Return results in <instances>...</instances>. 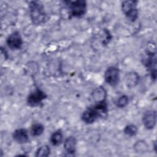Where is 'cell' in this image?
<instances>
[{
	"label": "cell",
	"instance_id": "cell-12",
	"mask_svg": "<svg viewBox=\"0 0 157 157\" xmlns=\"http://www.w3.org/2000/svg\"><path fill=\"white\" fill-rule=\"evenodd\" d=\"M92 98L96 103L105 101L106 98V92L104 88L99 87L96 88L92 93Z\"/></svg>",
	"mask_w": 157,
	"mask_h": 157
},
{
	"label": "cell",
	"instance_id": "cell-18",
	"mask_svg": "<svg viewBox=\"0 0 157 157\" xmlns=\"http://www.w3.org/2000/svg\"><path fill=\"white\" fill-rule=\"evenodd\" d=\"M128 103V97L126 95H123L120 96L117 101V106L118 107L122 108L125 107Z\"/></svg>",
	"mask_w": 157,
	"mask_h": 157
},
{
	"label": "cell",
	"instance_id": "cell-2",
	"mask_svg": "<svg viewBox=\"0 0 157 157\" xmlns=\"http://www.w3.org/2000/svg\"><path fill=\"white\" fill-rule=\"evenodd\" d=\"M29 12L31 20L34 25H41L47 19L44 6L39 1H31L30 2Z\"/></svg>",
	"mask_w": 157,
	"mask_h": 157
},
{
	"label": "cell",
	"instance_id": "cell-6",
	"mask_svg": "<svg viewBox=\"0 0 157 157\" xmlns=\"http://www.w3.org/2000/svg\"><path fill=\"white\" fill-rule=\"evenodd\" d=\"M105 82L110 86H116L119 82V70L115 67L107 68L104 74Z\"/></svg>",
	"mask_w": 157,
	"mask_h": 157
},
{
	"label": "cell",
	"instance_id": "cell-4",
	"mask_svg": "<svg viewBox=\"0 0 157 157\" xmlns=\"http://www.w3.org/2000/svg\"><path fill=\"white\" fill-rule=\"evenodd\" d=\"M137 4V2L136 1H125L122 2V10L126 17L131 21H134L138 17Z\"/></svg>",
	"mask_w": 157,
	"mask_h": 157
},
{
	"label": "cell",
	"instance_id": "cell-1",
	"mask_svg": "<svg viewBox=\"0 0 157 157\" xmlns=\"http://www.w3.org/2000/svg\"><path fill=\"white\" fill-rule=\"evenodd\" d=\"M107 105L105 101L96 103L93 107H90L85 110L82 114V120L90 124L94 122L99 118H104L107 116Z\"/></svg>",
	"mask_w": 157,
	"mask_h": 157
},
{
	"label": "cell",
	"instance_id": "cell-5",
	"mask_svg": "<svg viewBox=\"0 0 157 157\" xmlns=\"http://www.w3.org/2000/svg\"><path fill=\"white\" fill-rule=\"evenodd\" d=\"M46 98L47 95L43 91L40 89H36L28 96L27 103L31 107H36L39 105Z\"/></svg>",
	"mask_w": 157,
	"mask_h": 157
},
{
	"label": "cell",
	"instance_id": "cell-16",
	"mask_svg": "<svg viewBox=\"0 0 157 157\" xmlns=\"http://www.w3.org/2000/svg\"><path fill=\"white\" fill-rule=\"evenodd\" d=\"M44 130V126L40 123H36L31 126V132L33 136H39L41 135Z\"/></svg>",
	"mask_w": 157,
	"mask_h": 157
},
{
	"label": "cell",
	"instance_id": "cell-8",
	"mask_svg": "<svg viewBox=\"0 0 157 157\" xmlns=\"http://www.w3.org/2000/svg\"><path fill=\"white\" fill-rule=\"evenodd\" d=\"M156 113L154 110H149L144 113L142 121L147 129H151L154 128L156 124Z\"/></svg>",
	"mask_w": 157,
	"mask_h": 157
},
{
	"label": "cell",
	"instance_id": "cell-19",
	"mask_svg": "<svg viewBox=\"0 0 157 157\" xmlns=\"http://www.w3.org/2000/svg\"><path fill=\"white\" fill-rule=\"evenodd\" d=\"M140 143H138L137 144V150L138 151H140V152H144L147 149V146L145 145V144L144 142L142 143V142H139Z\"/></svg>",
	"mask_w": 157,
	"mask_h": 157
},
{
	"label": "cell",
	"instance_id": "cell-10",
	"mask_svg": "<svg viewBox=\"0 0 157 157\" xmlns=\"http://www.w3.org/2000/svg\"><path fill=\"white\" fill-rule=\"evenodd\" d=\"M13 139L19 144H25L28 141V134L25 129H16L13 133Z\"/></svg>",
	"mask_w": 157,
	"mask_h": 157
},
{
	"label": "cell",
	"instance_id": "cell-3",
	"mask_svg": "<svg viewBox=\"0 0 157 157\" xmlns=\"http://www.w3.org/2000/svg\"><path fill=\"white\" fill-rule=\"evenodd\" d=\"M68 6L70 13L72 16L80 17L85 13L86 11V2L83 0H77L74 1H65Z\"/></svg>",
	"mask_w": 157,
	"mask_h": 157
},
{
	"label": "cell",
	"instance_id": "cell-11",
	"mask_svg": "<svg viewBox=\"0 0 157 157\" xmlns=\"http://www.w3.org/2000/svg\"><path fill=\"white\" fill-rule=\"evenodd\" d=\"M76 142V139L73 136H69L64 140V147L69 155H73L75 153Z\"/></svg>",
	"mask_w": 157,
	"mask_h": 157
},
{
	"label": "cell",
	"instance_id": "cell-14",
	"mask_svg": "<svg viewBox=\"0 0 157 157\" xmlns=\"http://www.w3.org/2000/svg\"><path fill=\"white\" fill-rule=\"evenodd\" d=\"M126 84L129 87H133L135 86L139 80L138 75L136 73H131L127 75L126 77Z\"/></svg>",
	"mask_w": 157,
	"mask_h": 157
},
{
	"label": "cell",
	"instance_id": "cell-17",
	"mask_svg": "<svg viewBox=\"0 0 157 157\" xmlns=\"http://www.w3.org/2000/svg\"><path fill=\"white\" fill-rule=\"evenodd\" d=\"M124 132L125 134L129 136H134L137 132V127L134 124H129L125 127Z\"/></svg>",
	"mask_w": 157,
	"mask_h": 157
},
{
	"label": "cell",
	"instance_id": "cell-15",
	"mask_svg": "<svg viewBox=\"0 0 157 157\" xmlns=\"http://www.w3.org/2000/svg\"><path fill=\"white\" fill-rule=\"evenodd\" d=\"M50 149L47 145H44L40 147L36 153V156L37 157H46L50 154Z\"/></svg>",
	"mask_w": 157,
	"mask_h": 157
},
{
	"label": "cell",
	"instance_id": "cell-9",
	"mask_svg": "<svg viewBox=\"0 0 157 157\" xmlns=\"http://www.w3.org/2000/svg\"><path fill=\"white\" fill-rule=\"evenodd\" d=\"M145 64L147 66V67H148L149 69V70L151 72V77L153 79L156 78V55L155 53L150 52L148 53L147 54V56L145 59Z\"/></svg>",
	"mask_w": 157,
	"mask_h": 157
},
{
	"label": "cell",
	"instance_id": "cell-13",
	"mask_svg": "<svg viewBox=\"0 0 157 157\" xmlns=\"http://www.w3.org/2000/svg\"><path fill=\"white\" fill-rule=\"evenodd\" d=\"M63 141V134L60 131H56L52 134L50 137V142L53 145L58 146Z\"/></svg>",
	"mask_w": 157,
	"mask_h": 157
},
{
	"label": "cell",
	"instance_id": "cell-7",
	"mask_svg": "<svg viewBox=\"0 0 157 157\" xmlns=\"http://www.w3.org/2000/svg\"><path fill=\"white\" fill-rule=\"evenodd\" d=\"M7 44L12 49H20L22 45V38L18 31H15L9 36L7 39Z\"/></svg>",
	"mask_w": 157,
	"mask_h": 157
}]
</instances>
